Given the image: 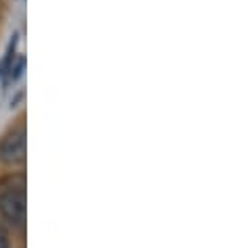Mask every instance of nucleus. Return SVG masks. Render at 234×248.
I'll list each match as a JSON object with an SVG mask.
<instances>
[{"instance_id": "obj_1", "label": "nucleus", "mask_w": 234, "mask_h": 248, "mask_svg": "<svg viewBox=\"0 0 234 248\" xmlns=\"http://www.w3.org/2000/svg\"><path fill=\"white\" fill-rule=\"evenodd\" d=\"M25 177H13L0 186V215L4 217V221L21 227L25 223Z\"/></svg>"}, {"instance_id": "obj_2", "label": "nucleus", "mask_w": 234, "mask_h": 248, "mask_svg": "<svg viewBox=\"0 0 234 248\" xmlns=\"http://www.w3.org/2000/svg\"><path fill=\"white\" fill-rule=\"evenodd\" d=\"M27 155V140H25V127L19 125L11 129L0 142V161L6 165H21L25 163Z\"/></svg>"}, {"instance_id": "obj_3", "label": "nucleus", "mask_w": 234, "mask_h": 248, "mask_svg": "<svg viewBox=\"0 0 234 248\" xmlns=\"http://www.w3.org/2000/svg\"><path fill=\"white\" fill-rule=\"evenodd\" d=\"M23 65H25V59L21 57V59L17 61L15 69H11V71H13V73H11V79H13V81H15V79H19V75H21V71H23Z\"/></svg>"}, {"instance_id": "obj_4", "label": "nucleus", "mask_w": 234, "mask_h": 248, "mask_svg": "<svg viewBox=\"0 0 234 248\" xmlns=\"http://www.w3.org/2000/svg\"><path fill=\"white\" fill-rule=\"evenodd\" d=\"M0 248H9V236L2 227H0Z\"/></svg>"}]
</instances>
